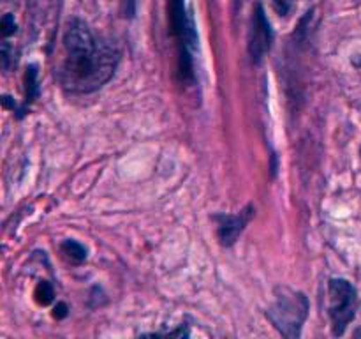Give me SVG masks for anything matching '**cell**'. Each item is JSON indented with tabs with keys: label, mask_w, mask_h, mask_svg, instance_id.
I'll list each match as a JSON object with an SVG mask.
<instances>
[{
	"label": "cell",
	"mask_w": 361,
	"mask_h": 339,
	"mask_svg": "<svg viewBox=\"0 0 361 339\" xmlns=\"http://www.w3.org/2000/svg\"><path fill=\"white\" fill-rule=\"evenodd\" d=\"M62 44L63 53L56 67V80L67 92H94L115 73L118 52L109 42L99 41L85 21L78 18L71 21Z\"/></svg>",
	"instance_id": "obj_1"
},
{
	"label": "cell",
	"mask_w": 361,
	"mask_h": 339,
	"mask_svg": "<svg viewBox=\"0 0 361 339\" xmlns=\"http://www.w3.org/2000/svg\"><path fill=\"white\" fill-rule=\"evenodd\" d=\"M309 314V300L302 292H295L286 286L275 290V302L267 311L275 328L282 332L286 338H298L303 323Z\"/></svg>",
	"instance_id": "obj_2"
},
{
	"label": "cell",
	"mask_w": 361,
	"mask_h": 339,
	"mask_svg": "<svg viewBox=\"0 0 361 339\" xmlns=\"http://www.w3.org/2000/svg\"><path fill=\"white\" fill-rule=\"evenodd\" d=\"M358 297L348 279L334 278L328 282V314L335 335H342L348 325L355 320Z\"/></svg>",
	"instance_id": "obj_3"
},
{
	"label": "cell",
	"mask_w": 361,
	"mask_h": 339,
	"mask_svg": "<svg viewBox=\"0 0 361 339\" xmlns=\"http://www.w3.org/2000/svg\"><path fill=\"white\" fill-rule=\"evenodd\" d=\"M168 23L173 37L180 42V73L192 76L189 48L197 42L194 20L185 9V0H168Z\"/></svg>",
	"instance_id": "obj_4"
},
{
	"label": "cell",
	"mask_w": 361,
	"mask_h": 339,
	"mask_svg": "<svg viewBox=\"0 0 361 339\" xmlns=\"http://www.w3.org/2000/svg\"><path fill=\"white\" fill-rule=\"evenodd\" d=\"M271 44V28L270 21H268L267 14L261 4H257L254 9L252 16V27H250L249 35V53L252 56L254 62H259L263 59L264 53L270 49Z\"/></svg>",
	"instance_id": "obj_5"
},
{
	"label": "cell",
	"mask_w": 361,
	"mask_h": 339,
	"mask_svg": "<svg viewBox=\"0 0 361 339\" xmlns=\"http://www.w3.org/2000/svg\"><path fill=\"white\" fill-rule=\"evenodd\" d=\"M250 218V212L243 210L240 215H217L215 221H217V237L221 240L222 246H233L236 242V239L240 237V233L245 228L247 221Z\"/></svg>",
	"instance_id": "obj_6"
},
{
	"label": "cell",
	"mask_w": 361,
	"mask_h": 339,
	"mask_svg": "<svg viewBox=\"0 0 361 339\" xmlns=\"http://www.w3.org/2000/svg\"><path fill=\"white\" fill-rule=\"evenodd\" d=\"M60 253L71 263H81V261L87 260V249L76 240H63L60 244Z\"/></svg>",
	"instance_id": "obj_7"
},
{
	"label": "cell",
	"mask_w": 361,
	"mask_h": 339,
	"mask_svg": "<svg viewBox=\"0 0 361 339\" xmlns=\"http://www.w3.org/2000/svg\"><path fill=\"white\" fill-rule=\"evenodd\" d=\"M25 90H27V102L34 101L39 95L37 69H35V66L27 67V73H25Z\"/></svg>",
	"instance_id": "obj_8"
},
{
	"label": "cell",
	"mask_w": 361,
	"mask_h": 339,
	"mask_svg": "<svg viewBox=\"0 0 361 339\" xmlns=\"http://www.w3.org/2000/svg\"><path fill=\"white\" fill-rule=\"evenodd\" d=\"M53 297H55L53 286L49 285L48 281L39 282L37 288H35V299H37V302L42 304V306H48V304L53 300Z\"/></svg>",
	"instance_id": "obj_9"
},
{
	"label": "cell",
	"mask_w": 361,
	"mask_h": 339,
	"mask_svg": "<svg viewBox=\"0 0 361 339\" xmlns=\"http://www.w3.org/2000/svg\"><path fill=\"white\" fill-rule=\"evenodd\" d=\"M2 35L4 37H9V35H13L14 32H16V21H14V16L11 13L4 14L2 18Z\"/></svg>",
	"instance_id": "obj_10"
},
{
	"label": "cell",
	"mask_w": 361,
	"mask_h": 339,
	"mask_svg": "<svg viewBox=\"0 0 361 339\" xmlns=\"http://www.w3.org/2000/svg\"><path fill=\"white\" fill-rule=\"evenodd\" d=\"M293 4L295 0H274V7L281 16H288L289 11L293 9Z\"/></svg>",
	"instance_id": "obj_11"
},
{
	"label": "cell",
	"mask_w": 361,
	"mask_h": 339,
	"mask_svg": "<svg viewBox=\"0 0 361 339\" xmlns=\"http://www.w3.org/2000/svg\"><path fill=\"white\" fill-rule=\"evenodd\" d=\"M53 316H55L56 320H62V318H66L67 316V306H66V304H63V302L56 304Z\"/></svg>",
	"instance_id": "obj_12"
}]
</instances>
